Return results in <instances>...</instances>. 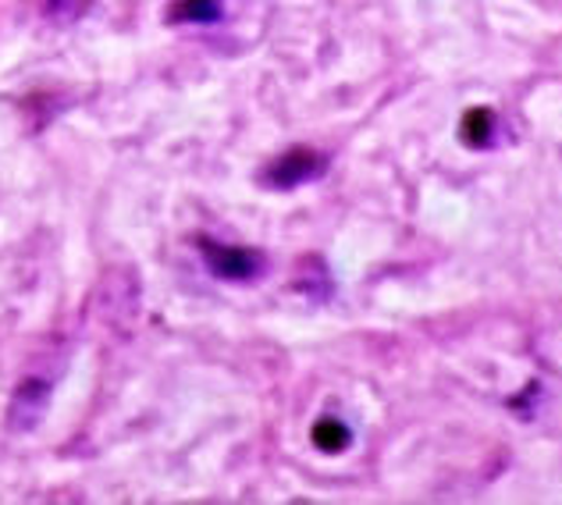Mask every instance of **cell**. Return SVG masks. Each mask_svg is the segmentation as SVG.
Listing matches in <instances>:
<instances>
[{
    "mask_svg": "<svg viewBox=\"0 0 562 505\" xmlns=\"http://www.w3.org/2000/svg\"><path fill=\"white\" fill-rule=\"evenodd\" d=\"M86 8H90V0H47V19L68 25V22H76Z\"/></svg>",
    "mask_w": 562,
    "mask_h": 505,
    "instance_id": "cell-7",
    "label": "cell"
},
{
    "mask_svg": "<svg viewBox=\"0 0 562 505\" xmlns=\"http://www.w3.org/2000/svg\"><path fill=\"white\" fill-rule=\"evenodd\" d=\"M314 445L321 452H328V456H338V452H346L349 445H352V430L342 424V420H335V417H324L314 424Z\"/></svg>",
    "mask_w": 562,
    "mask_h": 505,
    "instance_id": "cell-6",
    "label": "cell"
},
{
    "mask_svg": "<svg viewBox=\"0 0 562 505\" xmlns=\"http://www.w3.org/2000/svg\"><path fill=\"white\" fill-rule=\"evenodd\" d=\"M47 399H50V381L47 378H25L19 384V392H14V399H11V409H8L11 430L36 427L40 417H43V409H47Z\"/></svg>",
    "mask_w": 562,
    "mask_h": 505,
    "instance_id": "cell-3",
    "label": "cell"
},
{
    "mask_svg": "<svg viewBox=\"0 0 562 505\" xmlns=\"http://www.w3.org/2000/svg\"><path fill=\"white\" fill-rule=\"evenodd\" d=\"M324 171H328V157L310 150V146H295V150L271 160L263 178H268V186H274V189H295L303 182H314V178H321Z\"/></svg>",
    "mask_w": 562,
    "mask_h": 505,
    "instance_id": "cell-2",
    "label": "cell"
},
{
    "mask_svg": "<svg viewBox=\"0 0 562 505\" xmlns=\"http://www.w3.org/2000/svg\"><path fill=\"white\" fill-rule=\"evenodd\" d=\"M460 139L470 146V150H484V146H492V139H495V114L487 111V108L467 111L463 128H460Z\"/></svg>",
    "mask_w": 562,
    "mask_h": 505,
    "instance_id": "cell-5",
    "label": "cell"
},
{
    "mask_svg": "<svg viewBox=\"0 0 562 505\" xmlns=\"http://www.w3.org/2000/svg\"><path fill=\"white\" fill-rule=\"evenodd\" d=\"M221 0H175L168 19L175 25H214L221 22Z\"/></svg>",
    "mask_w": 562,
    "mask_h": 505,
    "instance_id": "cell-4",
    "label": "cell"
},
{
    "mask_svg": "<svg viewBox=\"0 0 562 505\" xmlns=\"http://www.w3.org/2000/svg\"><path fill=\"white\" fill-rule=\"evenodd\" d=\"M200 252L206 267H211V274L225 281H254L263 274V252L249 246H225L214 239H200Z\"/></svg>",
    "mask_w": 562,
    "mask_h": 505,
    "instance_id": "cell-1",
    "label": "cell"
}]
</instances>
